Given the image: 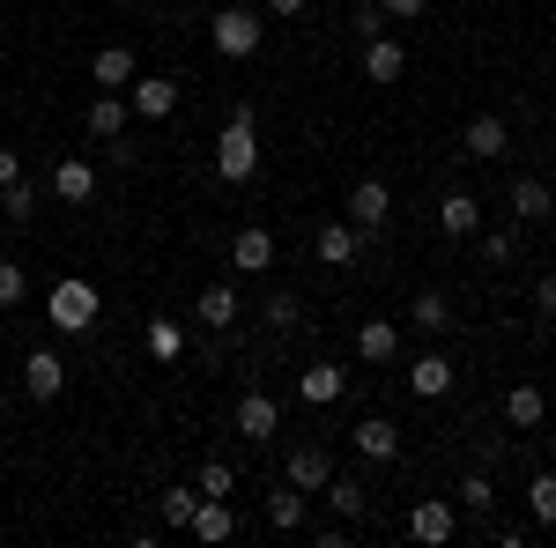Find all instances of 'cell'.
Segmentation results:
<instances>
[{"label":"cell","instance_id":"cell-1","mask_svg":"<svg viewBox=\"0 0 556 548\" xmlns=\"http://www.w3.org/2000/svg\"><path fill=\"white\" fill-rule=\"evenodd\" d=\"M253 170H260V127H253V112L238 104L223 119V133H215V178L223 186H253Z\"/></svg>","mask_w":556,"mask_h":548},{"label":"cell","instance_id":"cell-2","mask_svg":"<svg viewBox=\"0 0 556 548\" xmlns=\"http://www.w3.org/2000/svg\"><path fill=\"white\" fill-rule=\"evenodd\" d=\"M97 311H104V296H97L89 275H60V282L45 290V319H52L60 334H89V327H97Z\"/></svg>","mask_w":556,"mask_h":548},{"label":"cell","instance_id":"cell-3","mask_svg":"<svg viewBox=\"0 0 556 548\" xmlns=\"http://www.w3.org/2000/svg\"><path fill=\"white\" fill-rule=\"evenodd\" d=\"M208 44L223 52V60H253L260 44H267V8H215Z\"/></svg>","mask_w":556,"mask_h":548},{"label":"cell","instance_id":"cell-4","mask_svg":"<svg viewBox=\"0 0 556 548\" xmlns=\"http://www.w3.org/2000/svg\"><path fill=\"white\" fill-rule=\"evenodd\" d=\"M127 127H134L127 89H97V104L83 112V133L97 141V149H112V141H127Z\"/></svg>","mask_w":556,"mask_h":548},{"label":"cell","instance_id":"cell-5","mask_svg":"<svg viewBox=\"0 0 556 548\" xmlns=\"http://www.w3.org/2000/svg\"><path fill=\"white\" fill-rule=\"evenodd\" d=\"M349 222H356L364 238H379L386 222H393V186H386V178H356V186H349Z\"/></svg>","mask_w":556,"mask_h":548},{"label":"cell","instance_id":"cell-6","mask_svg":"<svg viewBox=\"0 0 556 548\" xmlns=\"http://www.w3.org/2000/svg\"><path fill=\"white\" fill-rule=\"evenodd\" d=\"M453 534H460V511L445 505V497H416V505H408V541L445 548Z\"/></svg>","mask_w":556,"mask_h":548},{"label":"cell","instance_id":"cell-7","mask_svg":"<svg viewBox=\"0 0 556 548\" xmlns=\"http://www.w3.org/2000/svg\"><path fill=\"white\" fill-rule=\"evenodd\" d=\"M238 437L245 445H275V430H282V400L275 393H238Z\"/></svg>","mask_w":556,"mask_h":548},{"label":"cell","instance_id":"cell-8","mask_svg":"<svg viewBox=\"0 0 556 548\" xmlns=\"http://www.w3.org/2000/svg\"><path fill=\"white\" fill-rule=\"evenodd\" d=\"M127 104H134V119H172L178 112V75H134L127 82Z\"/></svg>","mask_w":556,"mask_h":548},{"label":"cell","instance_id":"cell-9","mask_svg":"<svg viewBox=\"0 0 556 548\" xmlns=\"http://www.w3.org/2000/svg\"><path fill=\"white\" fill-rule=\"evenodd\" d=\"M45 193H52V201H67V208H89V201H97V170H89L83 156H52Z\"/></svg>","mask_w":556,"mask_h":548},{"label":"cell","instance_id":"cell-10","mask_svg":"<svg viewBox=\"0 0 556 548\" xmlns=\"http://www.w3.org/2000/svg\"><path fill=\"white\" fill-rule=\"evenodd\" d=\"M193 319H201L208 334H230V327L245 319V304H238V282H208V290L193 296Z\"/></svg>","mask_w":556,"mask_h":548},{"label":"cell","instance_id":"cell-11","mask_svg":"<svg viewBox=\"0 0 556 548\" xmlns=\"http://www.w3.org/2000/svg\"><path fill=\"white\" fill-rule=\"evenodd\" d=\"M364 245H371V238H364V230H356V222H319V238H312V253L327 259V267H356V259H364Z\"/></svg>","mask_w":556,"mask_h":548},{"label":"cell","instance_id":"cell-12","mask_svg":"<svg viewBox=\"0 0 556 548\" xmlns=\"http://www.w3.org/2000/svg\"><path fill=\"white\" fill-rule=\"evenodd\" d=\"M460 149H468L475 164H497V156L513 149V127H505L497 112H475V119H468V133H460Z\"/></svg>","mask_w":556,"mask_h":548},{"label":"cell","instance_id":"cell-13","mask_svg":"<svg viewBox=\"0 0 556 548\" xmlns=\"http://www.w3.org/2000/svg\"><path fill=\"white\" fill-rule=\"evenodd\" d=\"M438 230H445V238H475V230H482V201H475L468 186H445V193H438Z\"/></svg>","mask_w":556,"mask_h":548},{"label":"cell","instance_id":"cell-14","mask_svg":"<svg viewBox=\"0 0 556 548\" xmlns=\"http://www.w3.org/2000/svg\"><path fill=\"white\" fill-rule=\"evenodd\" d=\"M23 393H30V400H60V393H67V364H60L52 348H30V356H23Z\"/></svg>","mask_w":556,"mask_h":548},{"label":"cell","instance_id":"cell-15","mask_svg":"<svg viewBox=\"0 0 556 548\" xmlns=\"http://www.w3.org/2000/svg\"><path fill=\"white\" fill-rule=\"evenodd\" d=\"M327 474H334V453H327V445H298V453L282 460V482H298L304 497H319V489H327Z\"/></svg>","mask_w":556,"mask_h":548},{"label":"cell","instance_id":"cell-16","mask_svg":"<svg viewBox=\"0 0 556 548\" xmlns=\"http://www.w3.org/2000/svg\"><path fill=\"white\" fill-rule=\"evenodd\" d=\"M342 393H349L342 364H304V371H298V400H304V408H334Z\"/></svg>","mask_w":556,"mask_h":548},{"label":"cell","instance_id":"cell-17","mask_svg":"<svg viewBox=\"0 0 556 548\" xmlns=\"http://www.w3.org/2000/svg\"><path fill=\"white\" fill-rule=\"evenodd\" d=\"M230 267H238V275H267V267H275V230L245 222V230L230 238Z\"/></svg>","mask_w":556,"mask_h":548},{"label":"cell","instance_id":"cell-18","mask_svg":"<svg viewBox=\"0 0 556 548\" xmlns=\"http://www.w3.org/2000/svg\"><path fill=\"white\" fill-rule=\"evenodd\" d=\"M393 356H401V327H393V319H364V327H356V364L386 371Z\"/></svg>","mask_w":556,"mask_h":548},{"label":"cell","instance_id":"cell-19","mask_svg":"<svg viewBox=\"0 0 556 548\" xmlns=\"http://www.w3.org/2000/svg\"><path fill=\"white\" fill-rule=\"evenodd\" d=\"M401 75H408V44L401 38H371L364 44V82H401Z\"/></svg>","mask_w":556,"mask_h":548},{"label":"cell","instance_id":"cell-20","mask_svg":"<svg viewBox=\"0 0 556 548\" xmlns=\"http://www.w3.org/2000/svg\"><path fill=\"white\" fill-rule=\"evenodd\" d=\"M356 460H371V467L401 460V430H393L386 416H364V422H356Z\"/></svg>","mask_w":556,"mask_h":548},{"label":"cell","instance_id":"cell-21","mask_svg":"<svg viewBox=\"0 0 556 548\" xmlns=\"http://www.w3.org/2000/svg\"><path fill=\"white\" fill-rule=\"evenodd\" d=\"M186 534H193V541H208V548H215V541H230V534H238V511H230V497H201Z\"/></svg>","mask_w":556,"mask_h":548},{"label":"cell","instance_id":"cell-22","mask_svg":"<svg viewBox=\"0 0 556 548\" xmlns=\"http://www.w3.org/2000/svg\"><path fill=\"white\" fill-rule=\"evenodd\" d=\"M505 208H513V222H549V215H556V193L542 186V178H513Z\"/></svg>","mask_w":556,"mask_h":548},{"label":"cell","instance_id":"cell-23","mask_svg":"<svg viewBox=\"0 0 556 548\" xmlns=\"http://www.w3.org/2000/svg\"><path fill=\"white\" fill-rule=\"evenodd\" d=\"M89 82H97V89H127V82H134V44H97Z\"/></svg>","mask_w":556,"mask_h":548},{"label":"cell","instance_id":"cell-24","mask_svg":"<svg viewBox=\"0 0 556 548\" xmlns=\"http://www.w3.org/2000/svg\"><path fill=\"white\" fill-rule=\"evenodd\" d=\"M319 497H327V511H334V519H349V526H356V519H364V505H371V489H364L356 474H327V489H319Z\"/></svg>","mask_w":556,"mask_h":548},{"label":"cell","instance_id":"cell-25","mask_svg":"<svg viewBox=\"0 0 556 548\" xmlns=\"http://www.w3.org/2000/svg\"><path fill=\"white\" fill-rule=\"evenodd\" d=\"M304 511H312V497H304L298 482L267 489V526H275V534H298V526H304Z\"/></svg>","mask_w":556,"mask_h":548},{"label":"cell","instance_id":"cell-26","mask_svg":"<svg viewBox=\"0 0 556 548\" xmlns=\"http://www.w3.org/2000/svg\"><path fill=\"white\" fill-rule=\"evenodd\" d=\"M505 422H513V430H542V422H549V393H542V385H513V393H505Z\"/></svg>","mask_w":556,"mask_h":548},{"label":"cell","instance_id":"cell-27","mask_svg":"<svg viewBox=\"0 0 556 548\" xmlns=\"http://www.w3.org/2000/svg\"><path fill=\"white\" fill-rule=\"evenodd\" d=\"M408 319H416V334H445V327H453V296L445 290H416Z\"/></svg>","mask_w":556,"mask_h":548},{"label":"cell","instance_id":"cell-28","mask_svg":"<svg viewBox=\"0 0 556 548\" xmlns=\"http://www.w3.org/2000/svg\"><path fill=\"white\" fill-rule=\"evenodd\" d=\"M141 348H149L156 364H178V356H186V327H178V319H149V327H141Z\"/></svg>","mask_w":556,"mask_h":548},{"label":"cell","instance_id":"cell-29","mask_svg":"<svg viewBox=\"0 0 556 548\" xmlns=\"http://www.w3.org/2000/svg\"><path fill=\"white\" fill-rule=\"evenodd\" d=\"M408 385H416V400H445V393H453V364H445V356H416Z\"/></svg>","mask_w":556,"mask_h":548},{"label":"cell","instance_id":"cell-30","mask_svg":"<svg viewBox=\"0 0 556 548\" xmlns=\"http://www.w3.org/2000/svg\"><path fill=\"white\" fill-rule=\"evenodd\" d=\"M527 511H534V526H556V467L527 474Z\"/></svg>","mask_w":556,"mask_h":548},{"label":"cell","instance_id":"cell-31","mask_svg":"<svg viewBox=\"0 0 556 548\" xmlns=\"http://www.w3.org/2000/svg\"><path fill=\"white\" fill-rule=\"evenodd\" d=\"M260 319H267L275 334H290V327H304V304H298V290H275L267 304H260Z\"/></svg>","mask_w":556,"mask_h":548},{"label":"cell","instance_id":"cell-32","mask_svg":"<svg viewBox=\"0 0 556 548\" xmlns=\"http://www.w3.org/2000/svg\"><path fill=\"white\" fill-rule=\"evenodd\" d=\"M38 186H30V178H15V186H8V193H0V215H8V222H30V215H38Z\"/></svg>","mask_w":556,"mask_h":548},{"label":"cell","instance_id":"cell-33","mask_svg":"<svg viewBox=\"0 0 556 548\" xmlns=\"http://www.w3.org/2000/svg\"><path fill=\"white\" fill-rule=\"evenodd\" d=\"M193 489H201V497H230V489H238V467H230V460H201Z\"/></svg>","mask_w":556,"mask_h":548},{"label":"cell","instance_id":"cell-34","mask_svg":"<svg viewBox=\"0 0 556 548\" xmlns=\"http://www.w3.org/2000/svg\"><path fill=\"white\" fill-rule=\"evenodd\" d=\"M460 505H468L475 519H490V511H497V489H490V474H482V467H468V482H460Z\"/></svg>","mask_w":556,"mask_h":548},{"label":"cell","instance_id":"cell-35","mask_svg":"<svg viewBox=\"0 0 556 548\" xmlns=\"http://www.w3.org/2000/svg\"><path fill=\"white\" fill-rule=\"evenodd\" d=\"M193 505H201V489H186V482H178V489H164V526H178V534H186V526H193Z\"/></svg>","mask_w":556,"mask_h":548},{"label":"cell","instance_id":"cell-36","mask_svg":"<svg viewBox=\"0 0 556 548\" xmlns=\"http://www.w3.org/2000/svg\"><path fill=\"white\" fill-rule=\"evenodd\" d=\"M30 296V275H23V259H0V311H15Z\"/></svg>","mask_w":556,"mask_h":548},{"label":"cell","instance_id":"cell-37","mask_svg":"<svg viewBox=\"0 0 556 548\" xmlns=\"http://www.w3.org/2000/svg\"><path fill=\"white\" fill-rule=\"evenodd\" d=\"M513 259H519L513 230H482V267H513Z\"/></svg>","mask_w":556,"mask_h":548},{"label":"cell","instance_id":"cell-38","mask_svg":"<svg viewBox=\"0 0 556 548\" xmlns=\"http://www.w3.org/2000/svg\"><path fill=\"white\" fill-rule=\"evenodd\" d=\"M371 38H386V8H379V0L356 8V44H371Z\"/></svg>","mask_w":556,"mask_h":548},{"label":"cell","instance_id":"cell-39","mask_svg":"<svg viewBox=\"0 0 556 548\" xmlns=\"http://www.w3.org/2000/svg\"><path fill=\"white\" fill-rule=\"evenodd\" d=\"M260 8H267V23H298L312 0H260Z\"/></svg>","mask_w":556,"mask_h":548},{"label":"cell","instance_id":"cell-40","mask_svg":"<svg viewBox=\"0 0 556 548\" xmlns=\"http://www.w3.org/2000/svg\"><path fill=\"white\" fill-rule=\"evenodd\" d=\"M379 8H386V23H416L430 0H379Z\"/></svg>","mask_w":556,"mask_h":548},{"label":"cell","instance_id":"cell-41","mask_svg":"<svg viewBox=\"0 0 556 548\" xmlns=\"http://www.w3.org/2000/svg\"><path fill=\"white\" fill-rule=\"evenodd\" d=\"M534 311H542V319H556V275H542V282H534Z\"/></svg>","mask_w":556,"mask_h":548},{"label":"cell","instance_id":"cell-42","mask_svg":"<svg viewBox=\"0 0 556 548\" xmlns=\"http://www.w3.org/2000/svg\"><path fill=\"white\" fill-rule=\"evenodd\" d=\"M15 178H23V156H15V149H8V141H0V193H8V186H15Z\"/></svg>","mask_w":556,"mask_h":548},{"label":"cell","instance_id":"cell-43","mask_svg":"<svg viewBox=\"0 0 556 548\" xmlns=\"http://www.w3.org/2000/svg\"><path fill=\"white\" fill-rule=\"evenodd\" d=\"M0 222H8V215H0Z\"/></svg>","mask_w":556,"mask_h":548}]
</instances>
